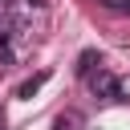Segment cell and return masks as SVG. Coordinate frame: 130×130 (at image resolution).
Segmentation results:
<instances>
[{
	"mask_svg": "<svg viewBox=\"0 0 130 130\" xmlns=\"http://www.w3.org/2000/svg\"><path fill=\"white\" fill-rule=\"evenodd\" d=\"M73 122H77V118H73V114H61V118H57V126H53V130H73Z\"/></svg>",
	"mask_w": 130,
	"mask_h": 130,
	"instance_id": "5b68a950",
	"label": "cell"
},
{
	"mask_svg": "<svg viewBox=\"0 0 130 130\" xmlns=\"http://www.w3.org/2000/svg\"><path fill=\"white\" fill-rule=\"evenodd\" d=\"M4 122H8V118H4V106H0V130H4Z\"/></svg>",
	"mask_w": 130,
	"mask_h": 130,
	"instance_id": "8992f818",
	"label": "cell"
},
{
	"mask_svg": "<svg viewBox=\"0 0 130 130\" xmlns=\"http://www.w3.org/2000/svg\"><path fill=\"white\" fill-rule=\"evenodd\" d=\"M45 81H49V69H41V73H32V77H24V81H20V89H16V98H24V102H32V93H37V89H41Z\"/></svg>",
	"mask_w": 130,
	"mask_h": 130,
	"instance_id": "7a4b0ae2",
	"label": "cell"
},
{
	"mask_svg": "<svg viewBox=\"0 0 130 130\" xmlns=\"http://www.w3.org/2000/svg\"><path fill=\"white\" fill-rule=\"evenodd\" d=\"M102 8H110V12H122V16H130V0H102Z\"/></svg>",
	"mask_w": 130,
	"mask_h": 130,
	"instance_id": "277c9868",
	"label": "cell"
},
{
	"mask_svg": "<svg viewBox=\"0 0 130 130\" xmlns=\"http://www.w3.org/2000/svg\"><path fill=\"white\" fill-rule=\"evenodd\" d=\"M98 65H102V57H98V53H93V49H85V53H81V57H77V73H85V77H89V73H93V69H98Z\"/></svg>",
	"mask_w": 130,
	"mask_h": 130,
	"instance_id": "3957f363",
	"label": "cell"
},
{
	"mask_svg": "<svg viewBox=\"0 0 130 130\" xmlns=\"http://www.w3.org/2000/svg\"><path fill=\"white\" fill-rule=\"evenodd\" d=\"M89 89H93V98H106V102H118V77L114 73H106V69H98V73H89Z\"/></svg>",
	"mask_w": 130,
	"mask_h": 130,
	"instance_id": "6da1fadb",
	"label": "cell"
},
{
	"mask_svg": "<svg viewBox=\"0 0 130 130\" xmlns=\"http://www.w3.org/2000/svg\"><path fill=\"white\" fill-rule=\"evenodd\" d=\"M28 4H37V8H45V0H28Z\"/></svg>",
	"mask_w": 130,
	"mask_h": 130,
	"instance_id": "52a82bcc",
	"label": "cell"
}]
</instances>
